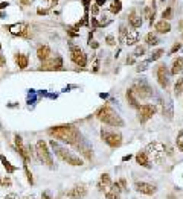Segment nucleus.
<instances>
[{
  "instance_id": "39",
  "label": "nucleus",
  "mask_w": 183,
  "mask_h": 199,
  "mask_svg": "<svg viewBox=\"0 0 183 199\" xmlns=\"http://www.w3.org/2000/svg\"><path fill=\"white\" fill-rule=\"evenodd\" d=\"M146 67H148V61H146V63H142L139 67H137V72H142V70H145Z\"/></svg>"
},
{
  "instance_id": "29",
  "label": "nucleus",
  "mask_w": 183,
  "mask_h": 199,
  "mask_svg": "<svg viewBox=\"0 0 183 199\" xmlns=\"http://www.w3.org/2000/svg\"><path fill=\"white\" fill-rule=\"evenodd\" d=\"M120 9H122V3H120V0H113L110 5V11L113 12V14H119Z\"/></svg>"
},
{
  "instance_id": "17",
  "label": "nucleus",
  "mask_w": 183,
  "mask_h": 199,
  "mask_svg": "<svg viewBox=\"0 0 183 199\" xmlns=\"http://www.w3.org/2000/svg\"><path fill=\"white\" fill-rule=\"evenodd\" d=\"M134 158H136V163L139 166H142V167H146V169H150V158H148V155H146V152L145 151H139L134 155Z\"/></svg>"
},
{
  "instance_id": "9",
  "label": "nucleus",
  "mask_w": 183,
  "mask_h": 199,
  "mask_svg": "<svg viewBox=\"0 0 183 199\" xmlns=\"http://www.w3.org/2000/svg\"><path fill=\"white\" fill-rule=\"evenodd\" d=\"M156 114V107L154 105H150V103H144L137 108V119H139L140 123H145L146 120H150Z\"/></svg>"
},
{
  "instance_id": "40",
  "label": "nucleus",
  "mask_w": 183,
  "mask_h": 199,
  "mask_svg": "<svg viewBox=\"0 0 183 199\" xmlns=\"http://www.w3.org/2000/svg\"><path fill=\"white\" fill-rule=\"evenodd\" d=\"M41 199H52V194L49 192H43L41 193Z\"/></svg>"
},
{
  "instance_id": "30",
  "label": "nucleus",
  "mask_w": 183,
  "mask_h": 199,
  "mask_svg": "<svg viewBox=\"0 0 183 199\" xmlns=\"http://www.w3.org/2000/svg\"><path fill=\"white\" fill-rule=\"evenodd\" d=\"M145 52H146V47L145 46H137L134 49V52H133V55H134L136 58H139V56H144L145 55Z\"/></svg>"
},
{
  "instance_id": "48",
  "label": "nucleus",
  "mask_w": 183,
  "mask_h": 199,
  "mask_svg": "<svg viewBox=\"0 0 183 199\" xmlns=\"http://www.w3.org/2000/svg\"><path fill=\"white\" fill-rule=\"evenodd\" d=\"M3 199H17V196L15 194H8V196H5Z\"/></svg>"
},
{
  "instance_id": "1",
  "label": "nucleus",
  "mask_w": 183,
  "mask_h": 199,
  "mask_svg": "<svg viewBox=\"0 0 183 199\" xmlns=\"http://www.w3.org/2000/svg\"><path fill=\"white\" fill-rule=\"evenodd\" d=\"M47 134L53 138L64 141L67 144H78L81 141V132L73 125H58L47 129Z\"/></svg>"
},
{
  "instance_id": "27",
  "label": "nucleus",
  "mask_w": 183,
  "mask_h": 199,
  "mask_svg": "<svg viewBox=\"0 0 183 199\" xmlns=\"http://www.w3.org/2000/svg\"><path fill=\"white\" fill-rule=\"evenodd\" d=\"M183 93V76L177 78V82L174 84V94H176V97H180Z\"/></svg>"
},
{
  "instance_id": "18",
  "label": "nucleus",
  "mask_w": 183,
  "mask_h": 199,
  "mask_svg": "<svg viewBox=\"0 0 183 199\" xmlns=\"http://www.w3.org/2000/svg\"><path fill=\"white\" fill-rule=\"evenodd\" d=\"M137 41H139V30H137V29L128 30V35L125 38V44H127V46H133V44H136Z\"/></svg>"
},
{
  "instance_id": "50",
  "label": "nucleus",
  "mask_w": 183,
  "mask_h": 199,
  "mask_svg": "<svg viewBox=\"0 0 183 199\" xmlns=\"http://www.w3.org/2000/svg\"><path fill=\"white\" fill-rule=\"evenodd\" d=\"M49 2H51L52 5H55V3H57V0H49Z\"/></svg>"
},
{
  "instance_id": "20",
  "label": "nucleus",
  "mask_w": 183,
  "mask_h": 199,
  "mask_svg": "<svg viewBox=\"0 0 183 199\" xmlns=\"http://www.w3.org/2000/svg\"><path fill=\"white\" fill-rule=\"evenodd\" d=\"M128 23L133 29H139L142 26V17H139L136 14V12H131L130 15H128Z\"/></svg>"
},
{
  "instance_id": "21",
  "label": "nucleus",
  "mask_w": 183,
  "mask_h": 199,
  "mask_svg": "<svg viewBox=\"0 0 183 199\" xmlns=\"http://www.w3.org/2000/svg\"><path fill=\"white\" fill-rule=\"evenodd\" d=\"M15 64L20 69H26L29 65V56L25 53H15Z\"/></svg>"
},
{
  "instance_id": "47",
  "label": "nucleus",
  "mask_w": 183,
  "mask_h": 199,
  "mask_svg": "<svg viewBox=\"0 0 183 199\" xmlns=\"http://www.w3.org/2000/svg\"><path fill=\"white\" fill-rule=\"evenodd\" d=\"M96 5L98 6H104L105 5V0H96Z\"/></svg>"
},
{
  "instance_id": "5",
  "label": "nucleus",
  "mask_w": 183,
  "mask_h": 199,
  "mask_svg": "<svg viewBox=\"0 0 183 199\" xmlns=\"http://www.w3.org/2000/svg\"><path fill=\"white\" fill-rule=\"evenodd\" d=\"M146 155H148L150 161H154V163H162L163 158H165V146L160 143V141H153L146 146L145 149Z\"/></svg>"
},
{
  "instance_id": "14",
  "label": "nucleus",
  "mask_w": 183,
  "mask_h": 199,
  "mask_svg": "<svg viewBox=\"0 0 183 199\" xmlns=\"http://www.w3.org/2000/svg\"><path fill=\"white\" fill-rule=\"evenodd\" d=\"M61 67H63V59H61V56H57V58L47 59L46 63H43L40 70H55V69H61Z\"/></svg>"
},
{
  "instance_id": "25",
  "label": "nucleus",
  "mask_w": 183,
  "mask_h": 199,
  "mask_svg": "<svg viewBox=\"0 0 183 199\" xmlns=\"http://www.w3.org/2000/svg\"><path fill=\"white\" fill-rule=\"evenodd\" d=\"M0 161H2L3 167H5V169H6V173H8V175L14 173V172L17 170V167H15V166H12L11 163L6 160V157H5V155H0Z\"/></svg>"
},
{
  "instance_id": "53",
  "label": "nucleus",
  "mask_w": 183,
  "mask_h": 199,
  "mask_svg": "<svg viewBox=\"0 0 183 199\" xmlns=\"http://www.w3.org/2000/svg\"><path fill=\"white\" fill-rule=\"evenodd\" d=\"M2 179H3V178H2V176H0V187H2Z\"/></svg>"
},
{
  "instance_id": "38",
  "label": "nucleus",
  "mask_w": 183,
  "mask_h": 199,
  "mask_svg": "<svg viewBox=\"0 0 183 199\" xmlns=\"http://www.w3.org/2000/svg\"><path fill=\"white\" fill-rule=\"evenodd\" d=\"M180 47H182V44H180V43H176V44L172 46V49H171V52H169V53H176L177 50H180Z\"/></svg>"
},
{
  "instance_id": "35",
  "label": "nucleus",
  "mask_w": 183,
  "mask_h": 199,
  "mask_svg": "<svg viewBox=\"0 0 183 199\" xmlns=\"http://www.w3.org/2000/svg\"><path fill=\"white\" fill-rule=\"evenodd\" d=\"M177 148H178V151L183 152V131H180L177 135Z\"/></svg>"
},
{
  "instance_id": "2",
  "label": "nucleus",
  "mask_w": 183,
  "mask_h": 199,
  "mask_svg": "<svg viewBox=\"0 0 183 199\" xmlns=\"http://www.w3.org/2000/svg\"><path fill=\"white\" fill-rule=\"evenodd\" d=\"M51 148H52V151L55 152V155L58 157V160H61L63 163H66V164H70V166H83L84 164L83 158L77 157L75 154L67 151L66 148L60 146L57 141H53V140L51 141Z\"/></svg>"
},
{
  "instance_id": "37",
  "label": "nucleus",
  "mask_w": 183,
  "mask_h": 199,
  "mask_svg": "<svg viewBox=\"0 0 183 199\" xmlns=\"http://www.w3.org/2000/svg\"><path fill=\"white\" fill-rule=\"evenodd\" d=\"M105 43L108 44V46H114L116 41H114V37L113 35H107V38H105Z\"/></svg>"
},
{
  "instance_id": "12",
  "label": "nucleus",
  "mask_w": 183,
  "mask_h": 199,
  "mask_svg": "<svg viewBox=\"0 0 183 199\" xmlns=\"http://www.w3.org/2000/svg\"><path fill=\"white\" fill-rule=\"evenodd\" d=\"M29 26L26 24V23H15V24H11V26H8V32H9L11 35H15V37H29L28 35V29Z\"/></svg>"
},
{
  "instance_id": "33",
  "label": "nucleus",
  "mask_w": 183,
  "mask_h": 199,
  "mask_svg": "<svg viewBox=\"0 0 183 199\" xmlns=\"http://www.w3.org/2000/svg\"><path fill=\"white\" fill-rule=\"evenodd\" d=\"M163 53H165V50H163V49H157L156 52H153V55H151L150 61H157V59H159V58H160V56H162Z\"/></svg>"
},
{
  "instance_id": "36",
  "label": "nucleus",
  "mask_w": 183,
  "mask_h": 199,
  "mask_svg": "<svg viewBox=\"0 0 183 199\" xmlns=\"http://www.w3.org/2000/svg\"><path fill=\"white\" fill-rule=\"evenodd\" d=\"M12 185V181L9 176H5V178L2 179V187H11Z\"/></svg>"
},
{
  "instance_id": "28",
  "label": "nucleus",
  "mask_w": 183,
  "mask_h": 199,
  "mask_svg": "<svg viewBox=\"0 0 183 199\" xmlns=\"http://www.w3.org/2000/svg\"><path fill=\"white\" fill-rule=\"evenodd\" d=\"M145 40H146V44H148V46H157V44L160 43V40L157 38V35H156V34H153V32L146 34Z\"/></svg>"
},
{
  "instance_id": "41",
  "label": "nucleus",
  "mask_w": 183,
  "mask_h": 199,
  "mask_svg": "<svg viewBox=\"0 0 183 199\" xmlns=\"http://www.w3.org/2000/svg\"><path fill=\"white\" fill-rule=\"evenodd\" d=\"M98 12H99V6H98V5H93V6H92V14H93V15H98Z\"/></svg>"
},
{
  "instance_id": "22",
  "label": "nucleus",
  "mask_w": 183,
  "mask_h": 199,
  "mask_svg": "<svg viewBox=\"0 0 183 199\" xmlns=\"http://www.w3.org/2000/svg\"><path fill=\"white\" fill-rule=\"evenodd\" d=\"M156 30H157L159 34H168L169 30H171V24H169L166 20H160V21L156 23Z\"/></svg>"
},
{
  "instance_id": "46",
  "label": "nucleus",
  "mask_w": 183,
  "mask_h": 199,
  "mask_svg": "<svg viewBox=\"0 0 183 199\" xmlns=\"http://www.w3.org/2000/svg\"><path fill=\"white\" fill-rule=\"evenodd\" d=\"M37 12H38V15H46L49 12V9H38Z\"/></svg>"
},
{
  "instance_id": "11",
  "label": "nucleus",
  "mask_w": 183,
  "mask_h": 199,
  "mask_svg": "<svg viewBox=\"0 0 183 199\" xmlns=\"http://www.w3.org/2000/svg\"><path fill=\"white\" fill-rule=\"evenodd\" d=\"M134 190L139 192L142 194H146V196H153V194L157 192V187L151 183H145V181H137L134 184Z\"/></svg>"
},
{
  "instance_id": "54",
  "label": "nucleus",
  "mask_w": 183,
  "mask_h": 199,
  "mask_svg": "<svg viewBox=\"0 0 183 199\" xmlns=\"http://www.w3.org/2000/svg\"><path fill=\"white\" fill-rule=\"evenodd\" d=\"M21 199H32V198H28V196H26V198H21Z\"/></svg>"
},
{
  "instance_id": "10",
  "label": "nucleus",
  "mask_w": 183,
  "mask_h": 199,
  "mask_svg": "<svg viewBox=\"0 0 183 199\" xmlns=\"http://www.w3.org/2000/svg\"><path fill=\"white\" fill-rule=\"evenodd\" d=\"M156 76H157V82L162 88H166L168 84H169V73H168V69L166 65L160 64L156 67Z\"/></svg>"
},
{
  "instance_id": "6",
  "label": "nucleus",
  "mask_w": 183,
  "mask_h": 199,
  "mask_svg": "<svg viewBox=\"0 0 183 199\" xmlns=\"http://www.w3.org/2000/svg\"><path fill=\"white\" fill-rule=\"evenodd\" d=\"M101 138L102 141H105L110 148H119L122 144V135L116 131H108V129H101Z\"/></svg>"
},
{
  "instance_id": "51",
  "label": "nucleus",
  "mask_w": 183,
  "mask_h": 199,
  "mask_svg": "<svg viewBox=\"0 0 183 199\" xmlns=\"http://www.w3.org/2000/svg\"><path fill=\"white\" fill-rule=\"evenodd\" d=\"M3 17H5V14H3V12H0V18H3Z\"/></svg>"
},
{
  "instance_id": "45",
  "label": "nucleus",
  "mask_w": 183,
  "mask_h": 199,
  "mask_svg": "<svg viewBox=\"0 0 183 199\" xmlns=\"http://www.w3.org/2000/svg\"><path fill=\"white\" fill-rule=\"evenodd\" d=\"M9 6V3L8 2H0V9H5V8Z\"/></svg>"
},
{
  "instance_id": "42",
  "label": "nucleus",
  "mask_w": 183,
  "mask_h": 199,
  "mask_svg": "<svg viewBox=\"0 0 183 199\" xmlns=\"http://www.w3.org/2000/svg\"><path fill=\"white\" fill-rule=\"evenodd\" d=\"M119 184H120V187H122V190H125V188H127V181L124 179V178H120V179H119Z\"/></svg>"
},
{
  "instance_id": "31",
  "label": "nucleus",
  "mask_w": 183,
  "mask_h": 199,
  "mask_svg": "<svg viewBox=\"0 0 183 199\" xmlns=\"http://www.w3.org/2000/svg\"><path fill=\"white\" fill-rule=\"evenodd\" d=\"M23 169H25V175H26V179H28V183L32 185V184H34V178H32V173H31L28 164H25V163H23Z\"/></svg>"
},
{
  "instance_id": "16",
  "label": "nucleus",
  "mask_w": 183,
  "mask_h": 199,
  "mask_svg": "<svg viewBox=\"0 0 183 199\" xmlns=\"http://www.w3.org/2000/svg\"><path fill=\"white\" fill-rule=\"evenodd\" d=\"M37 58L40 61H43V63H46V61L51 58V49H49V46H46V44L38 46V49H37Z\"/></svg>"
},
{
  "instance_id": "13",
  "label": "nucleus",
  "mask_w": 183,
  "mask_h": 199,
  "mask_svg": "<svg viewBox=\"0 0 183 199\" xmlns=\"http://www.w3.org/2000/svg\"><path fill=\"white\" fill-rule=\"evenodd\" d=\"M66 194H67L69 199H83L87 194V187L83 185V184H77V185H73Z\"/></svg>"
},
{
  "instance_id": "34",
  "label": "nucleus",
  "mask_w": 183,
  "mask_h": 199,
  "mask_svg": "<svg viewBox=\"0 0 183 199\" xmlns=\"http://www.w3.org/2000/svg\"><path fill=\"white\" fill-rule=\"evenodd\" d=\"M162 17H163V20H169V18H172V8L171 6H168L166 9H165L162 12Z\"/></svg>"
},
{
  "instance_id": "15",
  "label": "nucleus",
  "mask_w": 183,
  "mask_h": 199,
  "mask_svg": "<svg viewBox=\"0 0 183 199\" xmlns=\"http://www.w3.org/2000/svg\"><path fill=\"white\" fill-rule=\"evenodd\" d=\"M120 192H122V187H120L119 181H118V183H113V184H111V187L105 192V198L107 199H118L120 196Z\"/></svg>"
},
{
  "instance_id": "24",
  "label": "nucleus",
  "mask_w": 183,
  "mask_h": 199,
  "mask_svg": "<svg viewBox=\"0 0 183 199\" xmlns=\"http://www.w3.org/2000/svg\"><path fill=\"white\" fill-rule=\"evenodd\" d=\"M77 146H78V149H79V152H81V154H83V155H84V157H86V158H89V160H92V158H93V152H90V151H92V149H90V146H89L87 143H84V144H81V143H78Z\"/></svg>"
},
{
  "instance_id": "32",
  "label": "nucleus",
  "mask_w": 183,
  "mask_h": 199,
  "mask_svg": "<svg viewBox=\"0 0 183 199\" xmlns=\"http://www.w3.org/2000/svg\"><path fill=\"white\" fill-rule=\"evenodd\" d=\"M119 40H120V43H125V38H127V35H128V30L125 29V26H120L119 28Z\"/></svg>"
},
{
  "instance_id": "4",
  "label": "nucleus",
  "mask_w": 183,
  "mask_h": 199,
  "mask_svg": "<svg viewBox=\"0 0 183 199\" xmlns=\"http://www.w3.org/2000/svg\"><path fill=\"white\" fill-rule=\"evenodd\" d=\"M35 154H37L38 160L43 163V164H46L47 167H53V160H52V154L49 151L47 148V143L43 140H38L37 143H35Z\"/></svg>"
},
{
  "instance_id": "49",
  "label": "nucleus",
  "mask_w": 183,
  "mask_h": 199,
  "mask_svg": "<svg viewBox=\"0 0 183 199\" xmlns=\"http://www.w3.org/2000/svg\"><path fill=\"white\" fill-rule=\"evenodd\" d=\"M130 158H131V155H125V157L122 158V161H128V160H130Z\"/></svg>"
},
{
  "instance_id": "8",
  "label": "nucleus",
  "mask_w": 183,
  "mask_h": 199,
  "mask_svg": "<svg viewBox=\"0 0 183 199\" xmlns=\"http://www.w3.org/2000/svg\"><path fill=\"white\" fill-rule=\"evenodd\" d=\"M133 91H134L136 97H140V99H150L153 96V88H151L145 81L136 82V85L133 87Z\"/></svg>"
},
{
  "instance_id": "43",
  "label": "nucleus",
  "mask_w": 183,
  "mask_h": 199,
  "mask_svg": "<svg viewBox=\"0 0 183 199\" xmlns=\"http://www.w3.org/2000/svg\"><path fill=\"white\" fill-rule=\"evenodd\" d=\"M89 46H90L92 49H98V47H99V44H98L96 41H89Z\"/></svg>"
},
{
  "instance_id": "44",
  "label": "nucleus",
  "mask_w": 183,
  "mask_h": 199,
  "mask_svg": "<svg viewBox=\"0 0 183 199\" xmlns=\"http://www.w3.org/2000/svg\"><path fill=\"white\" fill-rule=\"evenodd\" d=\"M81 2H83L84 8H86V9H89V5H90V2H92V0H81Z\"/></svg>"
},
{
  "instance_id": "7",
  "label": "nucleus",
  "mask_w": 183,
  "mask_h": 199,
  "mask_svg": "<svg viewBox=\"0 0 183 199\" xmlns=\"http://www.w3.org/2000/svg\"><path fill=\"white\" fill-rule=\"evenodd\" d=\"M69 47H70V59H72V63L79 65V67H86V65H87V56H86V53H84L78 46H75V44H70Z\"/></svg>"
},
{
  "instance_id": "26",
  "label": "nucleus",
  "mask_w": 183,
  "mask_h": 199,
  "mask_svg": "<svg viewBox=\"0 0 183 199\" xmlns=\"http://www.w3.org/2000/svg\"><path fill=\"white\" fill-rule=\"evenodd\" d=\"M99 183L102 184V187H104V188H105V192H107V190H108V188L111 187L113 181H111V178H110V175H108V173H102V175H101Z\"/></svg>"
},
{
  "instance_id": "3",
  "label": "nucleus",
  "mask_w": 183,
  "mask_h": 199,
  "mask_svg": "<svg viewBox=\"0 0 183 199\" xmlns=\"http://www.w3.org/2000/svg\"><path fill=\"white\" fill-rule=\"evenodd\" d=\"M96 117L99 119L102 123H105V125H108V126H118V128L124 126V120L119 117V114L116 113L110 105H104L102 108L98 109Z\"/></svg>"
},
{
  "instance_id": "19",
  "label": "nucleus",
  "mask_w": 183,
  "mask_h": 199,
  "mask_svg": "<svg viewBox=\"0 0 183 199\" xmlns=\"http://www.w3.org/2000/svg\"><path fill=\"white\" fill-rule=\"evenodd\" d=\"M183 70V58L182 56H178V58H176L172 61V65H171V73L172 76H176V74H178Z\"/></svg>"
},
{
  "instance_id": "23",
  "label": "nucleus",
  "mask_w": 183,
  "mask_h": 199,
  "mask_svg": "<svg viewBox=\"0 0 183 199\" xmlns=\"http://www.w3.org/2000/svg\"><path fill=\"white\" fill-rule=\"evenodd\" d=\"M127 100H128V103H130V107H133V108H139L140 105L137 103V97H136V94H134V91H133V88H130V90L127 91Z\"/></svg>"
},
{
  "instance_id": "52",
  "label": "nucleus",
  "mask_w": 183,
  "mask_h": 199,
  "mask_svg": "<svg viewBox=\"0 0 183 199\" xmlns=\"http://www.w3.org/2000/svg\"><path fill=\"white\" fill-rule=\"evenodd\" d=\"M21 2H23V3H29L31 0H21Z\"/></svg>"
}]
</instances>
